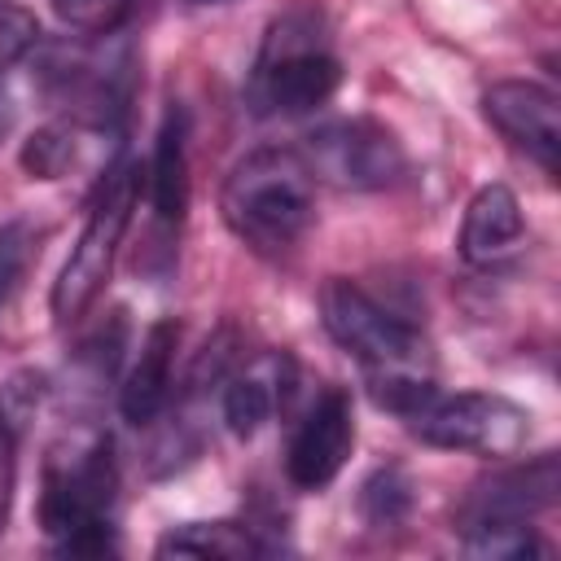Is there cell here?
<instances>
[{
    "label": "cell",
    "instance_id": "d6986e66",
    "mask_svg": "<svg viewBox=\"0 0 561 561\" xmlns=\"http://www.w3.org/2000/svg\"><path fill=\"white\" fill-rule=\"evenodd\" d=\"M48 4H53L57 22L79 35H114L127 22L136 0H48Z\"/></svg>",
    "mask_w": 561,
    "mask_h": 561
},
{
    "label": "cell",
    "instance_id": "7c38bea8",
    "mask_svg": "<svg viewBox=\"0 0 561 561\" xmlns=\"http://www.w3.org/2000/svg\"><path fill=\"white\" fill-rule=\"evenodd\" d=\"M175 346H180V320L162 316L145 329L140 351L118 386V412L131 425H149L158 421V412L167 408L171 394V364H175Z\"/></svg>",
    "mask_w": 561,
    "mask_h": 561
},
{
    "label": "cell",
    "instance_id": "277c9868",
    "mask_svg": "<svg viewBox=\"0 0 561 561\" xmlns=\"http://www.w3.org/2000/svg\"><path fill=\"white\" fill-rule=\"evenodd\" d=\"M114 504H118V460L110 438H92L75 456H53L39 491V526L57 552L101 557L114 552Z\"/></svg>",
    "mask_w": 561,
    "mask_h": 561
},
{
    "label": "cell",
    "instance_id": "5b68a950",
    "mask_svg": "<svg viewBox=\"0 0 561 561\" xmlns=\"http://www.w3.org/2000/svg\"><path fill=\"white\" fill-rule=\"evenodd\" d=\"M39 88L53 105L70 114V123L110 131L123 123L136 88V53L131 44L114 35H83L57 48H44L39 57Z\"/></svg>",
    "mask_w": 561,
    "mask_h": 561
},
{
    "label": "cell",
    "instance_id": "7a4b0ae2",
    "mask_svg": "<svg viewBox=\"0 0 561 561\" xmlns=\"http://www.w3.org/2000/svg\"><path fill=\"white\" fill-rule=\"evenodd\" d=\"M219 215L254 254H289L316 224V175L289 145H259L232 162Z\"/></svg>",
    "mask_w": 561,
    "mask_h": 561
},
{
    "label": "cell",
    "instance_id": "9c48e42d",
    "mask_svg": "<svg viewBox=\"0 0 561 561\" xmlns=\"http://www.w3.org/2000/svg\"><path fill=\"white\" fill-rule=\"evenodd\" d=\"M561 491V460L557 451H539L530 460L500 465L495 473L478 478L465 500L456 504V530L460 539L486 535V530H508V526H530L539 513L557 504Z\"/></svg>",
    "mask_w": 561,
    "mask_h": 561
},
{
    "label": "cell",
    "instance_id": "9a60e30c",
    "mask_svg": "<svg viewBox=\"0 0 561 561\" xmlns=\"http://www.w3.org/2000/svg\"><path fill=\"white\" fill-rule=\"evenodd\" d=\"M153 552L158 557H197V561H206V557L245 561V557L267 552V543L241 522H180L153 543Z\"/></svg>",
    "mask_w": 561,
    "mask_h": 561
},
{
    "label": "cell",
    "instance_id": "ba28073f",
    "mask_svg": "<svg viewBox=\"0 0 561 561\" xmlns=\"http://www.w3.org/2000/svg\"><path fill=\"white\" fill-rule=\"evenodd\" d=\"M298 153L316 180L346 188V193H381L408 175V153L399 136L368 114L329 118L311 127Z\"/></svg>",
    "mask_w": 561,
    "mask_h": 561
},
{
    "label": "cell",
    "instance_id": "cb8c5ba5",
    "mask_svg": "<svg viewBox=\"0 0 561 561\" xmlns=\"http://www.w3.org/2000/svg\"><path fill=\"white\" fill-rule=\"evenodd\" d=\"M193 4H224V0H193Z\"/></svg>",
    "mask_w": 561,
    "mask_h": 561
},
{
    "label": "cell",
    "instance_id": "44dd1931",
    "mask_svg": "<svg viewBox=\"0 0 561 561\" xmlns=\"http://www.w3.org/2000/svg\"><path fill=\"white\" fill-rule=\"evenodd\" d=\"M31 250H35V232L22 219L0 228V302L18 289V280H22L26 263H31Z\"/></svg>",
    "mask_w": 561,
    "mask_h": 561
},
{
    "label": "cell",
    "instance_id": "7402d4cb",
    "mask_svg": "<svg viewBox=\"0 0 561 561\" xmlns=\"http://www.w3.org/2000/svg\"><path fill=\"white\" fill-rule=\"evenodd\" d=\"M465 552H473V557H535V552H543V543L535 539L530 526H508V530H486V535L465 539Z\"/></svg>",
    "mask_w": 561,
    "mask_h": 561
},
{
    "label": "cell",
    "instance_id": "6da1fadb",
    "mask_svg": "<svg viewBox=\"0 0 561 561\" xmlns=\"http://www.w3.org/2000/svg\"><path fill=\"white\" fill-rule=\"evenodd\" d=\"M320 320L329 337L355 355L364 368L368 394L377 408L408 416L416 412L438 386H434V355L416 324L386 311L373 294H364L355 280H324L320 289Z\"/></svg>",
    "mask_w": 561,
    "mask_h": 561
},
{
    "label": "cell",
    "instance_id": "5bb4252c",
    "mask_svg": "<svg viewBox=\"0 0 561 561\" xmlns=\"http://www.w3.org/2000/svg\"><path fill=\"white\" fill-rule=\"evenodd\" d=\"M522 202L508 184H482L469 206H465V219H460V237H456V250L465 263L473 267H491L500 263L504 254L517 250L522 241Z\"/></svg>",
    "mask_w": 561,
    "mask_h": 561
},
{
    "label": "cell",
    "instance_id": "30bf717a",
    "mask_svg": "<svg viewBox=\"0 0 561 561\" xmlns=\"http://www.w3.org/2000/svg\"><path fill=\"white\" fill-rule=\"evenodd\" d=\"M482 114L517 153H526L548 180H557V171H561V101L552 88H543L535 79H500L482 92Z\"/></svg>",
    "mask_w": 561,
    "mask_h": 561
},
{
    "label": "cell",
    "instance_id": "603a6c76",
    "mask_svg": "<svg viewBox=\"0 0 561 561\" xmlns=\"http://www.w3.org/2000/svg\"><path fill=\"white\" fill-rule=\"evenodd\" d=\"M13 491H18V443H13L9 421L0 416V530L9 526V513H13Z\"/></svg>",
    "mask_w": 561,
    "mask_h": 561
},
{
    "label": "cell",
    "instance_id": "ac0fdd59",
    "mask_svg": "<svg viewBox=\"0 0 561 561\" xmlns=\"http://www.w3.org/2000/svg\"><path fill=\"white\" fill-rule=\"evenodd\" d=\"M272 408H276V394H272V386H267L263 377H254V373L232 377V381L224 386V421H228V430H232L237 438H254V434L267 425Z\"/></svg>",
    "mask_w": 561,
    "mask_h": 561
},
{
    "label": "cell",
    "instance_id": "8992f818",
    "mask_svg": "<svg viewBox=\"0 0 561 561\" xmlns=\"http://www.w3.org/2000/svg\"><path fill=\"white\" fill-rule=\"evenodd\" d=\"M136 193H140V171L136 162H114L110 175L101 180L96 188V202L83 219V232L79 241L70 245L57 280H53V294H48V307H53V320L57 324H75L88 316V307L101 298L110 272H114V254H118V241L127 232V219L136 210Z\"/></svg>",
    "mask_w": 561,
    "mask_h": 561
},
{
    "label": "cell",
    "instance_id": "ffe728a7",
    "mask_svg": "<svg viewBox=\"0 0 561 561\" xmlns=\"http://www.w3.org/2000/svg\"><path fill=\"white\" fill-rule=\"evenodd\" d=\"M31 48H39V22L31 9L0 0V66L22 61Z\"/></svg>",
    "mask_w": 561,
    "mask_h": 561
},
{
    "label": "cell",
    "instance_id": "52a82bcc",
    "mask_svg": "<svg viewBox=\"0 0 561 561\" xmlns=\"http://www.w3.org/2000/svg\"><path fill=\"white\" fill-rule=\"evenodd\" d=\"M403 425L430 447L500 460L526 447L530 412L491 390H456V394L434 390L416 412L403 416Z\"/></svg>",
    "mask_w": 561,
    "mask_h": 561
},
{
    "label": "cell",
    "instance_id": "e0dca14e",
    "mask_svg": "<svg viewBox=\"0 0 561 561\" xmlns=\"http://www.w3.org/2000/svg\"><path fill=\"white\" fill-rule=\"evenodd\" d=\"M408 508H412V482H408V473L399 465H381V469H373L364 478V486H359V513H364L368 526H377V530L399 526L408 517Z\"/></svg>",
    "mask_w": 561,
    "mask_h": 561
},
{
    "label": "cell",
    "instance_id": "3957f363",
    "mask_svg": "<svg viewBox=\"0 0 561 561\" xmlns=\"http://www.w3.org/2000/svg\"><path fill=\"white\" fill-rule=\"evenodd\" d=\"M342 88V61L316 9H285L254 57L250 105L254 114H311Z\"/></svg>",
    "mask_w": 561,
    "mask_h": 561
},
{
    "label": "cell",
    "instance_id": "2e32d148",
    "mask_svg": "<svg viewBox=\"0 0 561 561\" xmlns=\"http://www.w3.org/2000/svg\"><path fill=\"white\" fill-rule=\"evenodd\" d=\"M79 123H44V127H35L26 140H22V149H18V162H22V171L31 175V180H61L75 162H79Z\"/></svg>",
    "mask_w": 561,
    "mask_h": 561
},
{
    "label": "cell",
    "instance_id": "4fadbf2b",
    "mask_svg": "<svg viewBox=\"0 0 561 561\" xmlns=\"http://www.w3.org/2000/svg\"><path fill=\"white\" fill-rule=\"evenodd\" d=\"M149 210L153 224L175 232L184 224L188 210V110L180 101H171L162 110L158 136H153V153H149Z\"/></svg>",
    "mask_w": 561,
    "mask_h": 561
},
{
    "label": "cell",
    "instance_id": "8fae6325",
    "mask_svg": "<svg viewBox=\"0 0 561 561\" xmlns=\"http://www.w3.org/2000/svg\"><path fill=\"white\" fill-rule=\"evenodd\" d=\"M355 443V408L351 394L342 386H324L316 394V403L307 408V416L298 421L289 451H285V473L298 491H320L329 486Z\"/></svg>",
    "mask_w": 561,
    "mask_h": 561
}]
</instances>
